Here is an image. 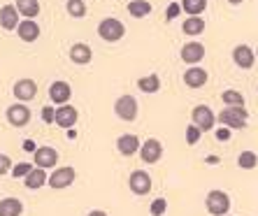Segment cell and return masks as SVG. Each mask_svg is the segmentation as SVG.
I'll return each mask as SVG.
<instances>
[{"instance_id":"obj_41","label":"cell","mask_w":258,"mask_h":216,"mask_svg":"<svg viewBox=\"0 0 258 216\" xmlns=\"http://www.w3.org/2000/svg\"><path fill=\"white\" fill-rule=\"evenodd\" d=\"M230 5H242V3H244V0H228Z\"/></svg>"},{"instance_id":"obj_38","label":"cell","mask_w":258,"mask_h":216,"mask_svg":"<svg viewBox=\"0 0 258 216\" xmlns=\"http://www.w3.org/2000/svg\"><path fill=\"white\" fill-rule=\"evenodd\" d=\"M86 216H107V211H102V209H91Z\"/></svg>"},{"instance_id":"obj_2","label":"cell","mask_w":258,"mask_h":216,"mask_svg":"<svg viewBox=\"0 0 258 216\" xmlns=\"http://www.w3.org/2000/svg\"><path fill=\"white\" fill-rule=\"evenodd\" d=\"M98 35H100V40H105V42H119L121 37L126 35V26L121 24L119 19L107 17L98 24Z\"/></svg>"},{"instance_id":"obj_26","label":"cell","mask_w":258,"mask_h":216,"mask_svg":"<svg viewBox=\"0 0 258 216\" xmlns=\"http://www.w3.org/2000/svg\"><path fill=\"white\" fill-rule=\"evenodd\" d=\"M151 3L149 0H133V3H128V14H131L133 19H144L147 14H151Z\"/></svg>"},{"instance_id":"obj_17","label":"cell","mask_w":258,"mask_h":216,"mask_svg":"<svg viewBox=\"0 0 258 216\" xmlns=\"http://www.w3.org/2000/svg\"><path fill=\"white\" fill-rule=\"evenodd\" d=\"M207 79H210L207 70H205V67H198V65H191L186 72H184V84H186L188 89H203V86L207 84Z\"/></svg>"},{"instance_id":"obj_21","label":"cell","mask_w":258,"mask_h":216,"mask_svg":"<svg viewBox=\"0 0 258 216\" xmlns=\"http://www.w3.org/2000/svg\"><path fill=\"white\" fill-rule=\"evenodd\" d=\"M91 58H93V51L86 42H77L70 47V60L75 65H86V63H91Z\"/></svg>"},{"instance_id":"obj_43","label":"cell","mask_w":258,"mask_h":216,"mask_svg":"<svg viewBox=\"0 0 258 216\" xmlns=\"http://www.w3.org/2000/svg\"><path fill=\"white\" fill-rule=\"evenodd\" d=\"M256 58H258V49H256Z\"/></svg>"},{"instance_id":"obj_42","label":"cell","mask_w":258,"mask_h":216,"mask_svg":"<svg viewBox=\"0 0 258 216\" xmlns=\"http://www.w3.org/2000/svg\"><path fill=\"white\" fill-rule=\"evenodd\" d=\"M223 216H233V214H230V211H228V214H223Z\"/></svg>"},{"instance_id":"obj_39","label":"cell","mask_w":258,"mask_h":216,"mask_svg":"<svg viewBox=\"0 0 258 216\" xmlns=\"http://www.w3.org/2000/svg\"><path fill=\"white\" fill-rule=\"evenodd\" d=\"M68 137L75 139V137H77V130H75V128H70V130H68Z\"/></svg>"},{"instance_id":"obj_35","label":"cell","mask_w":258,"mask_h":216,"mask_svg":"<svg viewBox=\"0 0 258 216\" xmlns=\"http://www.w3.org/2000/svg\"><path fill=\"white\" fill-rule=\"evenodd\" d=\"M230 135H233V130H230L228 126H221V128H216V135H214V137L219 139V142H228Z\"/></svg>"},{"instance_id":"obj_31","label":"cell","mask_w":258,"mask_h":216,"mask_svg":"<svg viewBox=\"0 0 258 216\" xmlns=\"http://www.w3.org/2000/svg\"><path fill=\"white\" fill-rule=\"evenodd\" d=\"M165 211H168V200L165 198H156L149 204V214L151 216H163Z\"/></svg>"},{"instance_id":"obj_40","label":"cell","mask_w":258,"mask_h":216,"mask_svg":"<svg viewBox=\"0 0 258 216\" xmlns=\"http://www.w3.org/2000/svg\"><path fill=\"white\" fill-rule=\"evenodd\" d=\"M24 147H26V149H28V151H35V149H37V147H35V144H33V142H26Z\"/></svg>"},{"instance_id":"obj_13","label":"cell","mask_w":258,"mask_h":216,"mask_svg":"<svg viewBox=\"0 0 258 216\" xmlns=\"http://www.w3.org/2000/svg\"><path fill=\"white\" fill-rule=\"evenodd\" d=\"M233 60L237 67L249 70V67H253V63H256V51H253L249 44H237V47L233 49Z\"/></svg>"},{"instance_id":"obj_18","label":"cell","mask_w":258,"mask_h":216,"mask_svg":"<svg viewBox=\"0 0 258 216\" xmlns=\"http://www.w3.org/2000/svg\"><path fill=\"white\" fill-rule=\"evenodd\" d=\"M47 181H49L47 170L37 168V165L24 177V184H26V188H28V191H40L42 186H47Z\"/></svg>"},{"instance_id":"obj_33","label":"cell","mask_w":258,"mask_h":216,"mask_svg":"<svg viewBox=\"0 0 258 216\" xmlns=\"http://www.w3.org/2000/svg\"><path fill=\"white\" fill-rule=\"evenodd\" d=\"M184 137H186V144H198V139L203 137V130H200L196 123H191V126L186 128V132H184Z\"/></svg>"},{"instance_id":"obj_34","label":"cell","mask_w":258,"mask_h":216,"mask_svg":"<svg viewBox=\"0 0 258 216\" xmlns=\"http://www.w3.org/2000/svg\"><path fill=\"white\" fill-rule=\"evenodd\" d=\"M10 172H12V158L7 156V154H0V177Z\"/></svg>"},{"instance_id":"obj_11","label":"cell","mask_w":258,"mask_h":216,"mask_svg":"<svg viewBox=\"0 0 258 216\" xmlns=\"http://www.w3.org/2000/svg\"><path fill=\"white\" fill-rule=\"evenodd\" d=\"M163 156V144L158 142V139H147V142H142V147H140V158H142L147 165H154V163H158Z\"/></svg>"},{"instance_id":"obj_6","label":"cell","mask_w":258,"mask_h":216,"mask_svg":"<svg viewBox=\"0 0 258 216\" xmlns=\"http://www.w3.org/2000/svg\"><path fill=\"white\" fill-rule=\"evenodd\" d=\"M191 123H196L203 132H207L216 126V114L212 112V107H207V105H196L191 112Z\"/></svg>"},{"instance_id":"obj_8","label":"cell","mask_w":258,"mask_h":216,"mask_svg":"<svg viewBox=\"0 0 258 216\" xmlns=\"http://www.w3.org/2000/svg\"><path fill=\"white\" fill-rule=\"evenodd\" d=\"M79 119V112L72 105H58L56 107V116H54V123L58 128H66V130H70V128H75V123H77Z\"/></svg>"},{"instance_id":"obj_28","label":"cell","mask_w":258,"mask_h":216,"mask_svg":"<svg viewBox=\"0 0 258 216\" xmlns=\"http://www.w3.org/2000/svg\"><path fill=\"white\" fill-rule=\"evenodd\" d=\"M221 100L226 107H244V96L235 89H226L221 93Z\"/></svg>"},{"instance_id":"obj_25","label":"cell","mask_w":258,"mask_h":216,"mask_svg":"<svg viewBox=\"0 0 258 216\" xmlns=\"http://www.w3.org/2000/svg\"><path fill=\"white\" fill-rule=\"evenodd\" d=\"M138 89L142 93H158L161 91V77L158 75H144L138 79Z\"/></svg>"},{"instance_id":"obj_9","label":"cell","mask_w":258,"mask_h":216,"mask_svg":"<svg viewBox=\"0 0 258 216\" xmlns=\"http://www.w3.org/2000/svg\"><path fill=\"white\" fill-rule=\"evenodd\" d=\"M33 158H35L37 168H44V170H51L58 165V151L54 147H37L33 151Z\"/></svg>"},{"instance_id":"obj_27","label":"cell","mask_w":258,"mask_h":216,"mask_svg":"<svg viewBox=\"0 0 258 216\" xmlns=\"http://www.w3.org/2000/svg\"><path fill=\"white\" fill-rule=\"evenodd\" d=\"M179 5L188 17H200L207 10V0H181Z\"/></svg>"},{"instance_id":"obj_20","label":"cell","mask_w":258,"mask_h":216,"mask_svg":"<svg viewBox=\"0 0 258 216\" xmlns=\"http://www.w3.org/2000/svg\"><path fill=\"white\" fill-rule=\"evenodd\" d=\"M17 35L24 40V42H35L40 37V26L35 24V19H24L21 24L17 26Z\"/></svg>"},{"instance_id":"obj_24","label":"cell","mask_w":258,"mask_h":216,"mask_svg":"<svg viewBox=\"0 0 258 216\" xmlns=\"http://www.w3.org/2000/svg\"><path fill=\"white\" fill-rule=\"evenodd\" d=\"M14 5H17L19 14L26 19H35L40 14V0H17Z\"/></svg>"},{"instance_id":"obj_22","label":"cell","mask_w":258,"mask_h":216,"mask_svg":"<svg viewBox=\"0 0 258 216\" xmlns=\"http://www.w3.org/2000/svg\"><path fill=\"white\" fill-rule=\"evenodd\" d=\"M181 33L188 37H198L205 33V21L203 17H188L184 19V24H181Z\"/></svg>"},{"instance_id":"obj_7","label":"cell","mask_w":258,"mask_h":216,"mask_svg":"<svg viewBox=\"0 0 258 216\" xmlns=\"http://www.w3.org/2000/svg\"><path fill=\"white\" fill-rule=\"evenodd\" d=\"M5 116H7V123L14 128H24L30 123V109L26 102H14V105H10Z\"/></svg>"},{"instance_id":"obj_19","label":"cell","mask_w":258,"mask_h":216,"mask_svg":"<svg viewBox=\"0 0 258 216\" xmlns=\"http://www.w3.org/2000/svg\"><path fill=\"white\" fill-rule=\"evenodd\" d=\"M19 10L17 5H3L0 7V26H3V30H17V26L21 24L19 21Z\"/></svg>"},{"instance_id":"obj_15","label":"cell","mask_w":258,"mask_h":216,"mask_svg":"<svg viewBox=\"0 0 258 216\" xmlns=\"http://www.w3.org/2000/svg\"><path fill=\"white\" fill-rule=\"evenodd\" d=\"M179 56H181V60H184V63H188V65H198L200 60L205 58L203 42H186L184 47H181Z\"/></svg>"},{"instance_id":"obj_10","label":"cell","mask_w":258,"mask_h":216,"mask_svg":"<svg viewBox=\"0 0 258 216\" xmlns=\"http://www.w3.org/2000/svg\"><path fill=\"white\" fill-rule=\"evenodd\" d=\"M128 186H131V191L135 193V195H147V193L151 191L149 172H144V170H135V172H131V177H128Z\"/></svg>"},{"instance_id":"obj_37","label":"cell","mask_w":258,"mask_h":216,"mask_svg":"<svg viewBox=\"0 0 258 216\" xmlns=\"http://www.w3.org/2000/svg\"><path fill=\"white\" fill-rule=\"evenodd\" d=\"M54 116H56V109L54 107H44L42 109V121H44V123H54Z\"/></svg>"},{"instance_id":"obj_36","label":"cell","mask_w":258,"mask_h":216,"mask_svg":"<svg viewBox=\"0 0 258 216\" xmlns=\"http://www.w3.org/2000/svg\"><path fill=\"white\" fill-rule=\"evenodd\" d=\"M179 12H181V5H179V3H170V7H168V14H165V19H170V21H172V19H177V17H179Z\"/></svg>"},{"instance_id":"obj_1","label":"cell","mask_w":258,"mask_h":216,"mask_svg":"<svg viewBox=\"0 0 258 216\" xmlns=\"http://www.w3.org/2000/svg\"><path fill=\"white\" fill-rule=\"evenodd\" d=\"M216 121L221 126H228L230 130H242L246 128V121H249V112L244 107H223L219 114H216Z\"/></svg>"},{"instance_id":"obj_12","label":"cell","mask_w":258,"mask_h":216,"mask_svg":"<svg viewBox=\"0 0 258 216\" xmlns=\"http://www.w3.org/2000/svg\"><path fill=\"white\" fill-rule=\"evenodd\" d=\"M12 93H14V98H17L19 102H30V100H35V96H37V84H35V79H19L17 84H14Z\"/></svg>"},{"instance_id":"obj_29","label":"cell","mask_w":258,"mask_h":216,"mask_svg":"<svg viewBox=\"0 0 258 216\" xmlns=\"http://www.w3.org/2000/svg\"><path fill=\"white\" fill-rule=\"evenodd\" d=\"M237 165H240L242 170H253L258 165V154L256 151H242L240 156H237Z\"/></svg>"},{"instance_id":"obj_5","label":"cell","mask_w":258,"mask_h":216,"mask_svg":"<svg viewBox=\"0 0 258 216\" xmlns=\"http://www.w3.org/2000/svg\"><path fill=\"white\" fill-rule=\"evenodd\" d=\"M138 100H135V98L133 96H119L116 98V102H114V114L119 116L121 121H128V123H131V121H135L138 119Z\"/></svg>"},{"instance_id":"obj_23","label":"cell","mask_w":258,"mask_h":216,"mask_svg":"<svg viewBox=\"0 0 258 216\" xmlns=\"http://www.w3.org/2000/svg\"><path fill=\"white\" fill-rule=\"evenodd\" d=\"M24 214V202L17 198L0 200V216H21Z\"/></svg>"},{"instance_id":"obj_30","label":"cell","mask_w":258,"mask_h":216,"mask_svg":"<svg viewBox=\"0 0 258 216\" xmlns=\"http://www.w3.org/2000/svg\"><path fill=\"white\" fill-rule=\"evenodd\" d=\"M66 10H68V14H70L72 19L86 17V3H84V0H68Z\"/></svg>"},{"instance_id":"obj_3","label":"cell","mask_w":258,"mask_h":216,"mask_svg":"<svg viewBox=\"0 0 258 216\" xmlns=\"http://www.w3.org/2000/svg\"><path fill=\"white\" fill-rule=\"evenodd\" d=\"M205 207L212 216H223L230 211V195L226 191H210L205 198Z\"/></svg>"},{"instance_id":"obj_4","label":"cell","mask_w":258,"mask_h":216,"mask_svg":"<svg viewBox=\"0 0 258 216\" xmlns=\"http://www.w3.org/2000/svg\"><path fill=\"white\" fill-rule=\"evenodd\" d=\"M75 179H77V172H75V168H70V165H63V168H54V172L49 174L47 186L51 188V191H63V188L72 186V184H75Z\"/></svg>"},{"instance_id":"obj_16","label":"cell","mask_w":258,"mask_h":216,"mask_svg":"<svg viewBox=\"0 0 258 216\" xmlns=\"http://www.w3.org/2000/svg\"><path fill=\"white\" fill-rule=\"evenodd\" d=\"M140 147H142V144H140L138 135H131V132H126V135H119V139H116V149H119L121 156H126V158L140 154Z\"/></svg>"},{"instance_id":"obj_14","label":"cell","mask_w":258,"mask_h":216,"mask_svg":"<svg viewBox=\"0 0 258 216\" xmlns=\"http://www.w3.org/2000/svg\"><path fill=\"white\" fill-rule=\"evenodd\" d=\"M49 98H51L54 105H66V102H70V98H72L70 84L63 82V79H56L54 84H49Z\"/></svg>"},{"instance_id":"obj_32","label":"cell","mask_w":258,"mask_h":216,"mask_svg":"<svg viewBox=\"0 0 258 216\" xmlns=\"http://www.w3.org/2000/svg\"><path fill=\"white\" fill-rule=\"evenodd\" d=\"M33 168H35L33 163H17V165L12 168V172H10V174H12L14 179H24V177H26V174H28Z\"/></svg>"}]
</instances>
